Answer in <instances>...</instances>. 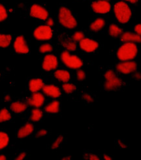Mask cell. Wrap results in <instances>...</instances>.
<instances>
[{
  "label": "cell",
  "mask_w": 141,
  "mask_h": 160,
  "mask_svg": "<svg viewBox=\"0 0 141 160\" xmlns=\"http://www.w3.org/2000/svg\"><path fill=\"white\" fill-rule=\"evenodd\" d=\"M138 54V47L135 43L123 42L118 48L116 56L120 61L133 60Z\"/></svg>",
  "instance_id": "1"
},
{
  "label": "cell",
  "mask_w": 141,
  "mask_h": 160,
  "mask_svg": "<svg viewBox=\"0 0 141 160\" xmlns=\"http://www.w3.org/2000/svg\"><path fill=\"white\" fill-rule=\"evenodd\" d=\"M113 12L116 20L121 24L128 23L132 16V11L129 5L120 1L116 3L113 6Z\"/></svg>",
  "instance_id": "2"
},
{
  "label": "cell",
  "mask_w": 141,
  "mask_h": 160,
  "mask_svg": "<svg viewBox=\"0 0 141 160\" xmlns=\"http://www.w3.org/2000/svg\"><path fill=\"white\" fill-rule=\"evenodd\" d=\"M58 21L63 27L69 30L75 28L78 25L77 20L71 11L68 7L63 6L59 9Z\"/></svg>",
  "instance_id": "3"
},
{
  "label": "cell",
  "mask_w": 141,
  "mask_h": 160,
  "mask_svg": "<svg viewBox=\"0 0 141 160\" xmlns=\"http://www.w3.org/2000/svg\"><path fill=\"white\" fill-rule=\"evenodd\" d=\"M104 78H105V82L103 84V88L107 92L117 90L123 85L122 78L118 77L115 71L112 69L107 70L105 72Z\"/></svg>",
  "instance_id": "4"
},
{
  "label": "cell",
  "mask_w": 141,
  "mask_h": 160,
  "mask_svg": "<svg viewBox=\"0 0 141 160\" xmlns=\"http://www.w3.org/2000/svg\"><path fill=\"white\" fill-rule=\"evenodd\" d=\"M60 58L62 63L69 69H78L83 65V60L78 56L71 54L68 50H64L62 52Z\"/></svg>",
  "instance_id": "5"
},
{
  "label": "cell",
  "mask_w": 141,
  "mask_h": 160,
  "mask_svg": "<svg viewBox=\"0 0 141 160\" xmlns=\"http://www.w3.org/2000/svg\"><path fill=\"white\" fill-rule=\"evenodd\" d=\"M33 35L34 38L38 41H48L53 37V30L51 27L47 25H41L35 29Z\"/></svg>",
  "instance_id": "6"
},
{
  "label": "cell",
  "mask_w": 141,
  "mask_h": 160,
  "mask_svg": "<svg viewBox=\"0 0 141 160\" xmlns=\"http://www.w3.org/2000/svg\"><path fill=\"white\" fill-rule=\"evenodd\" d=\"M116 69L117 71L123 75H129L135 72L137 69V64L135 62L130 61H121L118 63Z\"/></svg>",
  "instance_id": "7"
},
{
  "label": "cell",
  "mask_w": 141,
  "mask_h": 160,
  "mask_svg": "<svg viewBox=\"0 0 141 160\" xmlns=\"http://www.w3.org/2000/svg\"><path fill=\"white\" fill-rule=\"evenodd\" d=\"M29 14L33 18L41 20H47L49 16L48 10L39 4H33L31 6Z\"/></svg>",
  "instance_id": "8"
},
{
  "label": "cell",
  "mask_w": 141,
  "mask_h": 160,
  "mask_svg": "<svg viewBox=\"0 0 141 160\" xmlns=\"http://www.w3.org/2000/svg\"><path fill=\"white\" fill-rule=\"evenodd\" d=\"M13 48L14 51L20 54H27L29 52V46L23 35H18L14 40Z\"/></svg>",
  "instance_id": "9"
},
{
  "label": "cell",
  "mask_w": 141,
  "mask_h": 160,
  "mask_svg": "<svg viewBox=\"0 0 141 160\" xmlns=\"http://www.w3.org/2000/svg\"><path fill=\"white\" fill-rule=\"evenodd\" d=\"M79 46L82 50L87 53L95 52L99 47V43L90 38H84L79 42Z\"/></svg>",
  "instance_id": "10"
},
{
  "label": "cell",
  "mask_w": 141,
  "mask_h": 160,
  "mask_svg": "<svg viewBox=\"0 0 141 160\" xmlns=\"http://www.w3.org/2000/svg\"><path fill=\"white\" fill-rule=\"evenodd\" d=\"M58 58L54 54H47L44 57L43 61V69L46 71H51L56 69L58 66Z\"/></svg>",
  "instance_id": "11"
},
{
  "label": "cell",
  "mask_w": 141,
  "mask_h": 160,
  "mask_svg": "<svg viewBox=\"0 0 141 160\" xmlns=\"http://www.w3.org/2000/svg\"><path fill=\"white\" fill-rule=\"evenodd\" d=\"M92 11L98 14H105L108 13L111 10V4L107 1H97L92 3Z\"/></svg>",
  "instance_id": "12"
},
{
  "label": "cell",
  "mask_w": 141,
  "mask_h": 160,
  "mask_svg": "<svg viewBox=\"0 0 141 160\" xmlns=\"http://www.w3.org/2000/svg\"><path fill=\"white\" fill-rule=\"evenodd\" d=\"M44 101L45 98L41 93L35 92L33 93L32 97L28 99V103L33 107L39 108L44 105Z\"/></svg>",
  "instance_id": "13"
},
{
  "label": "cell",
  "mask_w": 141,
  "mask_h": 160,
  "mask_svg": "<svg viewBox=\"0 0 141 160\" xmlns=\"http://www.w3.org/2000/svg\"><path fill=\"white\" fill-rule=\"evenodd\" d=\"M44 95L52 98H58L61 96V90L54 84L44 85L42 89Z\"/></svg>",
  "instance_id": "14"
},
{
  "label": "cell",
  "mask_w": 141,
  "mask_h": 160,
  "mask_svg": "<svg viewBox=\"0 0 141 160\" xmlns=\"http://www.w3.org/2000/svg\"><path fill=\"white\" fill-rule=\"evenodd\" d=\"M120 40L123 42H133L136 44L141 42V37L136 33L125 32L121 35Z\"/></svg>",
  "instance_id": "15"
},
{
  "label": "cell",
  "mask_w": 141,
  "mask_h": 160,
  "mask_svg": "<svg viewBox=\"0 0 141 160\" xmlns=\"http://www.w3.org/2000/svg\"><path fill=\"white\" fill-rule=\"evenodd\" d=\"M34 131V126L31 123H26L22 126L17 133L18 139H24V138L30 135Z\"/></svg>",
  "instance_id": "16"
},
{
  "label": "cell",
  "mask_w": 141,
  "mask_h": 160,
  "mask_svg": "<svg viewBox=\"0 0 141 160\" xmlns=\"http://www.w3.org/2000/svg\"><path fill=\"white\" fill-rule=\"evenodd\" d=\"M44 86V82L41 78H32L29 81L28 83V88L29 90L32 93L38 92Z\"/></svg>",
  "instance_id": "17"
},
{
  "label": "cell",
  "mask_w": 141,
  "mask_h": 160,
  "mask_svg": "<svg viewBox=\"0 0 141 160\" xmlns=\"http://www.w3.org/2000/svg\"><path fill=\"white\" fill-rule=\"evenodd\" d=\"M54 77L59 81L62 82H68L71 79L70 72L65 69H57L54 72Z\"/></svg>",
  "instance_id": "18"
},
{
  "label": "cell",
  "mask_w": 141,
  "mask_h": 160,
  "mask_svg": "<svg viewBox=\"0 0 141 160\" xmlns=\"http://www.w3.org/2000/svg\"><path fill=\"white\" fill-rule=\"evenodd\" d=\"M106 25V21L103 18H98L95 19L90 25V29L92 32H99Z\"/></svg>",
  "instance_id": "19"
},
{
  "label": "cell",
  "mask_w": 141,
  "mask_h": 160,
  "mask_svg": "<svg viewBox=\"0 0 141 160\" xmlns=\"http://www.w3.org/2000/svg\"><path fill=\"white\" fill-rule=\"evenodd\" d=\"M60 103L58 101L55 100L50 102L44 107V111L50 114H56L60 112Z\"/></svg>",
  "instance_id": "20"
},
{
  "label": "cell",
  "mask_w": 141,
  "mask_h": 160,
  "mask_svg": "<svg viewBox=\"0 0 141 160\" xmlns=\"http://www.w3.org/2000/svg\"><path fill=\"white\" fill-rule=\"evenodd\" d=\"M123 33V30L121 28L115 24H112L108 26V34L114 38H119Z\"/></svg>",
  "instance_id": "21"
},
{
  "label": "cell",
  "mask_w": 141,
  "mask_h": 160,
  "mask_svg": "<svg viewBox=\"0 0 141 160\" xmlns=\"http://www.w3.org/2000/svg\"><path fill=\"white\" fill-rule=\"evenodd\" d=\"M28 108V105L26 103L19 102V101H16V102H13L11 105V109L15 113L20 114L22 112H24Z\"/></svg>",
  "instance_id": "22"
},
{
  "label": "cell",
  "mask_w": 141,
  "mask_h": 160,
  "mask_svg": "<svg viewBox=\"0 0 141 160\" xmlns=\"http://www.w3.org/2000/svg\"><path fill=\"white\" fill-rule=\"evenodd\" d=\"M62 46L69 52L75 51L77 48V43L75 41L71 39H65L61 41Z\"/></svg>",
  "instance_id": "23"
},
{
  "label": "cell",
  "mask_w": 141,
  "mask_h": 160,
  "mask_svg": "<svg viewBox=\"0 0 141 160\" xmlns=\"http://www.w3.org/2000/svg\"><path fill=\"white\" fill-rule=\"evenodd\" d=\"M13 38L11 35L0 33V47L6 48L8 47L12 42Z\"/></svg>",
  "instance_id": "24"
},
{
  "label": "cell",
  "mask_w": 141,
  "mask_h": 160,
  "mask_svg": "<svg viewBox=\"0 0 141 160\" xmlns=\"http://www.w3.org/2000/svg\"><path fill=\"white\" fill-rule=\"evenodd\" d=\"M43 116V112L39 108H35L32 111L30 120L32 122H37L41 120Z\"/></svg>",
  "instance_id": "25"
},
{
  "label": "cell",
  "mask_w": 141,
  "mask_h": 160,
  "mask_svg": "<svg viewBox=\"0 0 141 160\" xmlns=\"http://www.w3.org/2000/svg\"><path fill=\"white\" fill-rule=\"evenodd\" d=\"M9 143V137L7 133L0 132V150L7 147Z\"/></svg>",
  "instance_id": "26"
},
{
  "label": "cell",
  "mask_w": 141,
  "mask_h": 160,
  "mask_svg": "<svg viewBox=\"0 0 141 160\" xmlns=\"http://www.w3.org/2000/svg\"><path fill=\"white\" fill-rule=\"evenodd\" d=\"M11 118L12 116L7 108H2L0 111V123L9 121Z\"/></svg>",
  "instance_id": "27"
},
{
  "label": "cell",
  "mask_w": 141,
  "mask_h": 160,
  "mask_svg": "<svg viewBox=\"0 0 141 160\" xmlns=\"http://www.w3.org/2000/svg\"><path fill=\"white\" fill-rule=\"evenodd\" d=\"M62 88L65 93L69 94L75 92L77 90V87L74 84L69 83L68 82H65L63 84Z\"/></svg>",
  "instance_id": "28"
},
{
  "label": "cell",
  "mask_w": 141,
  "mask_h": 160,
  "mask_svg": "<svg viewBox=\"0 0 141 160\" xmlns=\"http://www.w3.org/2000/svg\"><path fill=\"white\" fill-rule=\"evenodd\" d=\"M53 47L52 45L49 44V43H44V44L41 45L39 47V52L42 54H46V53H50L53 52Z\"/></svg>",
  "instance_id": "29"
},
{
  "label": "cell",
  "mask_w": 141,
  "mask_h": 160,
  "mask_svg": "<svg viewBox=\"0 0 141 160\" xmlns=\"http://www.w3.org/2000/svg\"><path fill=\"white\" fill-rule=\"evenodd\" d=\"M85 38L84 33L81 31L75 32L72 35V40L75 42H80L81 40H83Z\"/></svg>",
  "instance_id": "30"
},
{
  "label": "cell",
  "mask_w": 141,
  "mask_h": 160,
  "mask_svg": "<svg viewBox=\"0 0 141 160\" xmlns=\"http://www.w3.org/2000/svg\"><path fill=\"white\" fill-rule=\"evenodd\" d=\"M63 141V137L62 135L58 136L56 139V140L53 142V144H52L51 148L53 150H56V149L60 147V145Z\"/></svg>",
  "instance_id": "31"
},
{
  "label": "cell",
  "mask_w": 141,
  "mask_h": 160,
  "mask_svg": "<svg viewBox=\"0 0 141 160\" xmlns=\"http://www.w3.org/2000/svg\"><path fill=\"white\" fill-rule=\"evenodd\" d=\"M8 17V14H7V11L5 7L0 4V22L5 21Z\"/></svg>",
  "instance_id": "32"
},
{
  "label": "cell",
  "mask_w": 141,
  "mask_h": 160,
  "mask_svg": "<svg viewBox=\"0 0 141 160\" xmlns=\"http://www.w3.org/2000/svg\"><path fill=\"white\" fill-rule=\"evenodd\" d=\"M76 77H77V81H84V80L86 79V72L83 69H78L77 71Z\"/></svg>",
  "instance_id": "33"
},
{
  "label": "cell",
  "mask_w": 141,
  "mask_h": 160,
  "mask_svg": "<svg viewBox=\"0 0 141 160\" xmlns=\"http://www.w3.org/2000/svg\"><path fill=\"white\" fill-rule=\"evenodd\" d=\"M82 98L83 99L86 101L87 103H92L94 101V99L90 95V93H84L83 94V96H82Z\"/></svg>",
  "instance_id": "34"
},
{
  "label": "cell",
  "mask_w": 141,
  "mask_h": 160,
  "mask_svg": "<svg viewBox=\"0 0 141 160\" xmlns=\"http://www.w3.org/2000/svg\"><path fill=\"white\" fill-rule=\"evenodd\" d=\"M83 158L85 159H90V160H99V158L96 156L95 154H91V153H85L83 155Z\"/></svg>",
  "instance_id": "35"
},
{
  "label": "cell",
  "mask_w": 141,
  "mask_h": 160,
  "mask_svg": "<svg viewBox=\"0 0 141 160\" xmlns=\"http://www.w3.org/2000/svg\"><path fill=\"white\" fill-rule=\"evenodd\" d=\"M48 133V132L46 130V129H40L39 130L38 133H36V135L35 137L37 138H41V137H43L44 136H46Z\"/></svg>",
  "instance_id": "36"
},
{
  "label": "cell",
  "mask_w": 141,
  "mask_h": 160,
  "mask_svg": "<svg viewBox=\"0 0 141 160\" xmlns=\"http://www.w3.org/2000/svg\"><path fill=\"white\" fill-rule=\"evenodd\" d=\"M134 31L137 34H138L141 37V23L135 25L134 28Z\"/></svg>",
  "instance_id": "37"
},
{
  "label": "cell",
  "mask_w": 141,
  "mask_h": 160,
  "mask_svg": "<svg viewBox=\"0 0 141 160\" xmlns=\"http://www.w3.org/2000/svg\"><path fill=\"white\" fill-rule=\"evenodd\" d=\"M133 78H134V79L137 80V81H140L141 80V72L135 71L133 72Z\"/></svg>",
  "instance_id": "38"
},
{
  "label": "cell",
  "mask_w": 141,
  "mask_h": 160,
  "mask_svg": "<svg viewBox=\"0 0 141 160\" xmlns=\"http://www.w3.org/2000/svg\"><path fill=\"white\" fill-rule=\"evenodd\" d=\"M26 157V152H22V153H20L15 158V159L16 160H22V159H24Z\"/></svg>",
  "instance_id": "39"
},
{
  "label": "cell",
  "mask_w": 141,
  "mask_h": 160,
  "mask_svg": "<svg viewBox=\"0 0 141 160\" xmlns=\"http://www.w3.org/2000/svg\"><path fill=\"white\" fill-rule=\"evenodd\" d=\"M47 25L50 26V27H53L54 25V20L53 18H48L47 20Z\"/></svg>",
  "instance_id": "40"
},
{
  "label": "cell",
  "mask_w": 141,
  "mask_h": 160,
  "mask_svg": "<svg viewBox=\"0 0 141 160\" xmlns=\"http://www.w3.org/2000/svg\"><path fill=\"white\" fill-rule=\"evenodd\" d=\"M118 145H119V147L122 148H126L128 147L127 145H126L125 143H123L122 141H118Z\"/></svg>",
  "instance_id": "41"
},
{
  "label": "cell",
  "mask_w": 141,
  "mask_h": 160,
  "mask_svg": "<svg viewBox=\"0 0 141 160\" xmlns=\"http://www.w3.org/2000/svg\"><path fill=\"white\" fill-rule=\"evenodd\" d=\"M121 1L124 2H128V3H130L132 4H135V3H137L138 0H121Z\"/></svg>",
  "instance_id": "42"
},
{
  "label": "cell",
  "mask_w": 141,
  "mask_h": 160,
  "mask_svg": "<svg viewBox=\"0 0 141 160\" xmlns=\"http://www.w3.org/2000/svg\"><path fill=\"white\" fill-rule=\"evenodd\" d=\"M11 99V98L10 96V95H8V94H7V95H5V98H4V100L5 102H9V101H10Z\"/></svg>",
  "instance_id": "43"
},
{
  "label": "cell",
  "mask_w": 141,
  "mask_h": 160,
  "mask_svg": "<svg viewBox=\"0 0 141 160\" xmlns=\"http://www.w3.org/2000/svg\"><path fill=\"white\" fill-rule=\"evenodd\" d=\"M103 159H106V160H112V159H113L112 157H111V156H109V155H107V154L103 155Z\"/></svg>",
  "instance_id": "44"
},
{
  "label": "cell",
  "mask_w": 141,
  "mask_h": 160,
  "mask_svg": "<svg viewBox=\"0 0 141 160\" xmlns=\"http://www.w3.org/2000/svg\"><path fill=\"white\" fill-rule=\"evenodd\" d=\"M62 160H71V156H64L62 158Z\"/></svg>",
  "instance_id": "45"
},
{
  "label": "cell",
  "mask_w": 141,
  "mask_h": 160,
  "mask_svg": "<svg viewBox=\"0 0 141 160\" xmlns=\"http://www.w3.org/2000/svg\"><path fill=\"white\" fill-rule=\"evenodd\" d=\"M5 159H7V158L5 156L0 154V160H5Z\"/></svg>",
  "instance_id": "46"
},
{
  "label": "cell",
  "mask_w": 141,
  "mask_h": 160,
  "mask_svg": "<svg viewBox=\"0 0 141 160\" xmlns=\"http://www.w3.org/2000/svg\"><path fill=\"white\" fill-rule=\"evenodd\" d=\"M99 1H107V2H108V1H110V0H99Z\"/></svg>",
  "instance_id": "47"
},
{
  "label": "cell",
  "mask_w": 141,
  "mask_h": 160,
  "mask_svg": "<svg viewBox=\"0 0 141 160\" xmlns=\"http://www.w3.org/2000/svg\"><path fill=\"white\" fill-rule=\"evenodd\" d=\"M0 77H1V73H0Z\"/></svg>",
  "instance_id": "48"
}]
</instances>
